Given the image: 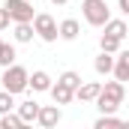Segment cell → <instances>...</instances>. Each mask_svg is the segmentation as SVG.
<instances>
[{
  "instance_id": "obj_5",
  "label": "cell",
  "mask_w": 129,
  "mask_h": 129,
  "mask_svg": "<svg viewBox=\"0 0 129 129\" xmlns=\"http://www.w3.org/2000/svg\"><path fill=\"white\" fill-rule=\"evenodd\" d=\"M3 6H6V12L12 15V24H15V21H33V15H36L30 0H6Z\"/></svg>"
},
{
  "instance_id": "obj_4",
  "label": "cell",
  "mask_w": 129,
  "mask_h": 129,
  "mask_svg": "<svg viewBox=\"0 0 129 129\" xmlns=\"http://www.w3.org/2000/svg\"><path fill=\"white\" fill-rule=\"evenodd\" d=\"M33 27H36V36H39L42 42L60 39V24H57L48 12H36V15H33Z\"/></svg>"
},
{
  "instance_id": "obj_9",
  "label": "cell",
  "mask_w": 129,
  "mask_h": 129,
  "mask_svg": "<svg viewBox=\"0 0 129 129\" xmlns=\"http://www.w3.org/2000/svg\"><path fill=\"white\" fill-rule=\"evenodd\" d=\"M27 87H30L33 93H48V90H51V75H48L45 69H36L30 75V84H27Z\"/></svg>"
},
{
  "instance_id": "obj_3",
  "label": "cell",
  "mask_w": 129,
  "mask_h": 129,
  "mask_svg": "<svg viewBox=\"0 0 129 129\" xmlns=\"http://www.w3.org/2000/svg\"><path fill=\"white\" fill-rule=\"evenodd\" d=\"M81 15L90 27H105V21L111 18V9L105 0H84L81 3Z\"/></svg>"
},
{
  "instance_id": "obj_23",
  "label": "cell",
  "mask_w": 129,
  "mask_h": 129,
  "mask_svg": "<svg viewBox=\"0 0 129 129\" xmlns=\"http://www.w3.org/2000/svg\"><path fill=\"white\" fill-rule=\"evenodd\" d=\"M117 9H120L123 15H129V0H117Z\"/></svg>"
},
{
  "instance_id": "obj_1",
  "label": "cell",
  "mask_w": 129,
  "mask_h": 129,
  "mask_svg": "<svg viewBox=\"0 0 129 129\" xmlns=\"http://www.w3.org/2000/svg\"><path fill=\"white\" fill-rule=\"evenodd\" d=\"M123 96H126V87H123V81H105L102 84V93L96 96V108L99 114H114L120 105H123Z\"/></svg>"
},
{
  "instance_id": "obj_15",
  "label": "cell",
  "mask_w": 129,
  "mask_h": 129,
  "mask_svg": "<svg viewBox=\"0 0 129 129\" xmlns=\"http://www.w3.org/2000/svg\"><path fill=\"white\" fill-rule=\"evenodd\" d=\"M93 69H96L99 75H108V72H114V54H108V51H102L96 60H93Z\"/></svg>"
},
{
  "instance_id": "obj_19",
  "label": "cell",
  "mask_w": 129,
  "mask_h": 129,
  "mask_svg": "<svg viewBox=\"0 0 129 129\" xmlns=\"http://www.w3.org/2000/svg\"><path fill=\"white\" fill-rule=\"evenodd\" d=\"M57 81H63V84H69V87H78V84H81V75H78L75 69H66Z\"/></svg>"
},
{
  "instance_id": "obj_2",
  "label": "cell",
  "mask_w": 129,
  "mask_h": 129,
  "mask_svg": "<svg viewBox=\"0 0 129 129\" xmlns=\"http://www.w3.org/2000/svg\"><path fill=\"white\" fill-rule=\"evenodd\" d=\"M0 84H3V90H9L12 96H15V93H24V90H27V84H30V72H27L24 66L12 63V66H6V69H3Z\"/></svg>"
},
{
  "instance_id": "obj_21",
  "label": "cell",
  "mask_w": 129,
  "mask_h": 129,
  "mask_svg": "<svg viewBox=\"0 0 129 129\" xmlns=\"http://www.w3.org/2000/svg\"><path fill=\"white\" fill-rule=\"evenodd\" d=\"M12 108H15L12 93H9V90H0V114H6V111H12Z\"/></svg>"
},
{
  "instance_id": "obj_14",
  "label": "cell",
  "mask_w": 129,
  "mask_h": 129,
  "mask_svg": "<svg viewBox=\"0 0 129 129\" xmlns=\"http://www.w3.org/2000/svg\"><path fill=\"white\" fill-rule=\"evenodd\" d=\"M105 33H108V36L123 39V36L129 33V27H126V21H123V18H108V21H105Z\"/></svg>"
},
{
  "instance_id": "obj_10",
  "label": "cell",
  "mask_w": 129,
  "mask_h": 129,
  "mask_svg": "<svg viewBox=\"0 0 129 129\" xmlns=\"http://www.w3.org/2000/svg\"><path fill=\"white\" fill-rule=\"evenodd\" d=\"M33 36H36L33 21H15V27H12V39L15 42H33Z\"/></svg>"
},
{
  "instance_id": "obj_11",
  "label": "cell",
  "mask_w": 129,
  "mask_h": 129,
  "mask_svg": "<svg viewBox=\"0 0 129 129\" xmlns=\"http://www.w3.org/2000/svg\"><path fill=\"white\" fill-rule=\"evenodd\" d=\"M114 78L117 81H129V51H117V57H114Z\"/></svg>"
},
{
  "instance_id": "obj_16",
  "label": "cell",
  "mask_w": 129,
  "mask_h": 129,
  "mask_svg": "<svg viewBox=\"0 0 129 129\" xmlns=\"http://www.w3.org/2000/svg\"><path fill=\"white\" fill-rule=\"evenodd\" d=\"M12 63H15V45L0 39V69H6V66H12Z\"/></svg>"
},
{
  "instance_id": "obj_12",
  "label": "cell",
  "mask_w": 129,
  "mask_h": 129,
  "mask_svg": "<svg viewBox=\"0 0 129 129\" xmlns=\"http://www.w3.org/2000/svg\"><path fill=\"white\" fill-rule=\"evenodd\" d=\"M78 33H81V24H78L75 18H63V21H60V39L72 42V39H78Z\"/></svg>"
},
{
  "instance_id": "obj_6",
  "label": "cell",
  "mask_w": 129,
  "mask_h": 129,
  "mask_svg": "<svg viewBox=\"0 0 129 129\" xmlns=\"http://www.w3.org/2000/svg\"><path fill=\"white\" fill-rule=\"evenodd\" d=\"M60 117H63V114H60V108H57V102H54V105H42V108H39L36 123H39L42 129H54L57 123H60Z\"/></svg>"
},
{
  "instance_id": "obj_7",
  "label": "cell",
  "mask_w": 129,
  "mask_h": 129,
  "mask_svg": "<svg viewBox=\"0 0 129 129\" xmlns=\"http://www.w3.org/2000/svg\"><path fill=\"white\" fill-rule=\"evenodd\" d=\"M51 99L57 102V105H69L72 99H75V87H69V84H63V81H57V84H51Z\"/></svg>"
},
{
  "instance_id": "obj_18",
  "label": "cell",
  "mask_w": 129,
  "mask_h": 129,
  "mask_svg": "<svg viewBox=\"0 0 129 129\" xmlns=\"http://www.w3.org/2000/svg\"><path fill=\"white\" fill-rule=\"evenodd\" d=\"M120 42H123V39L102 33V39H99V48H102V51H108V54H117V51H120Z\"/></svg>"
},
{
  "instance_id": "obj_20",
  "label": "cell",
  "mask_w": 129,
  "mask_h": 129,
  "mask_svg": "<svg viewBox=\"0 0 129 129\" xmlns=\"http://www.w3.org/2000/svg\"><path fill=\"white\" fill-rule=\"evenodd\" d=\"M105 126H123V120L114 117V114H102V117L96 120V129H105Z\"/></svg>"
},
{
  "instance_id": "obj_13",
  "label": "cell",
  "mask_w": 129,
  "mask_h": 129,
  "mask_svg": "<svg viewBox=\"0 0 129 129\" xmlns=\"http://www.w3.org/2000/svg\"><path fill=\"white\" fill-rule=\"evenodd\" d=\"M39 108H42V105L30 99V102H21V105H18V114H21V120H24V123H33V120L39 117Z\"/></svg>"
},
{
  "instance_id": "obj_17",
  "label": "cell",
  "mask_w": 129,
  "mask_h": 129,
  "mask_svg": "<svg viewBox=\"0 0 129 129\" xmlns=\"http://www.w3.org/2000/svg\"><path fill=\"white\" fill-rule=\"evenodd\" d=\"M0 126H3V129H24L27 123L21 120V114H18V111H15V114H12V111H6V114H0Z\"/></svg>"
},
{
  "instance_id": "obj_8",
  "label": "cell",
  "mask_w": 129,
  "mask_h": 129,
  "mask_svg": "<svg viewBox=\"0 0 129 129\" xmlns=\"http://www.w3.org/2000/svg\"><path fill=\"white\" fill-rule=\"evenodd\" d=\"M99 93H102V84L99 81H87V84H78L75 87V99H81V102H96Z\"/></svg>"
},
{
  "instance_id": "obj_22",
  "label": "cell",
  "mask_w": 129,
  "mask_h": 129,
  "mask_svg": "<svg viewBox=\"0 0 129 129\" xmlns=\"http://www.w3.org/2000/svg\"><path fill=\"white\" fill-rule=\"evenodd\" d=\"M9 24H12V15H9V12H6V6H3V9H0V33L6 30Z\"/></svg>"
},
{
  "instance_id": "obj_24",
  "label": "cell",
  "mask_w": 129,
  "mask_h": 129,
  "mask_svg": "<svg viewBox=\"0 0 129 129\" xmlns=\"http://www.w3.org/2000/svg\"><path fill=\"white\" fill-rule=\"evenodd\" d=\"M51 3H54V6H66L69 0H51Z\"/></svg>"
}]
</instances>
